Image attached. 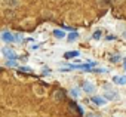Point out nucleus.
<instances>
[{
    "label": "nucleus",
    "instance_id": "obj_1",
    "mask_svg": "<svg viewBox=\"0 0 126 117\" xmlns=\"http://www.w3.org/2000/svg\"><path fill=\"white\" fill-rule=\"evenodd\" d=\"M2 52H3V55L8 58V59H18V55H16L11 47H3Z\"/></svg>",
    "mask_w": 126,
    "mask_h": 117
},
{
    "label": "nucleus",
    "instance_id": "obj_2",
    "mask_svg": "<svg viewBox=\"0 0 126 117\" xmlns=\"http://www.w3.org/2000/svg\"><path fill=\"white\" fill-rule=\"evenodd\" d=\"M82 89H83L86 93H94V92H95V88H94V85H92L91 82H83V83H82Z\"/></svg>",
    "mask_w": 126,
    "mask_h": 117
},
{
    "label": "nucleus",
    "instance_id": "obj_3",
    "mask_svg": "<svg viewBox=\"0 0 126 117\" xmlns=\"http://www.w3.org/2000/svg\"><path fill=\"white\" fill-rule=\"evenodd\" d=\"M2 40L11 43V42H15V36L12 33H9V31H5V33H2Z\"/></svg>",
    "mask_w": 126,
    "mask_h": 117
},
{
    "label": "nucleus",
    "instance_id": "obj_4",
    "mask_svg": "<svg viewBox=\"0 0 126 117\" xmlns=\"http://www.w3.org/2000/svg\"><path fill=\"white\" fill-rule=\"evenodd\" d=\"M113 83L120 85V86L126 85V76H114V77H113Z\"/></svg>",
    "mask_w": 126,
    "mask_h": 117
},
{
    "label": "nucleus",
    "instance_id": "obj_5",
    "mask_svg": "<svg viewBox=\"0 0 126 117\" xmlns=\"http://www.w3.org/2000/svg\"><path fill=\"white\" fill-rule=\"evenodd\" d=\"M104 98H105L107 101H114V99H117V98H119V93H117V92L110 90V92H107V93L104 95Z\"/></svg>",
    "mask_w": 126,
    "mask_h": 117
},
{
    "label": "nucleus",
    "instance_id": "obj_6",
    "mask_svg": "<svg viewBox=\"0 0 126 117\" xmlns=\"http://www.w3.org/2000/svg\"><path fill=\"white\" fill-rule=\"evenodd\" d=\"M105 101H107L105 98H101V96H96V95H94V96H92V102H95L96 105H104V104H105Z\"/></svg>",
    "mask_w": 126,
    "mask_h": 117
},
{
    "label": "nucleus",
    "instance_id": "obj_7",
    "mask_svg": "<svg viewBox=\"0 0 126 117\" xmlns=\"http://www.w3.org/2000/svg\"><path fill=\"white\" fill-rule=\"evenodd\" d=\"M53 36H55L56 39L61 40V39H64V37H65V33L62 31V30H53Z\"/></svg>",
    "mask_w": 126,
    "mask_h": 117
},
{
    "label": "nucleus",
    "instance_id": "obj_8",
    "mask_svg": "<svg viewBox=\"0 0 126 117\" xmlns=\"http://www.w3.org/2000/svg\"><path fill=\"white\" fill-rule=\"evenodd\" d=\"M53 95H55L53 98H55L56 101H58V99H59V101H62V99H64V90H56Z\"/></svg>",
    "mask_w": 126,
    "mask_h": 117
},
{
    "label": "nucleus",
    "instance_id": "obj_9",
    "mask_svg": "<svg viewBox=\"0 0 126 117\" xmlns=\"http://www.w3.org/2000/svg\"><path fill=\"white\" fill-rule=\"evenodd\" d=\"M77 37H79V34H77L76 31H71V33H70V34L67 36V40H68V42L71 43V42H74V40H76Z\"/></svg>",
    "mask_w": 126,
    "mask_h": 117
},
{
    "label": "nucleus",
    "instance_id": "obj_10",
    "mask_svg": "<svg viewBox=\"0 0 126 117\" xmlns=\"http://www.w3.org/2000/svg\"><path fill=\"white\" fill-rule=\"evenodd\" d=\"M65 58H76V56H79V50H73V52H67L65 55H64Z\"/></svg>",
    "mask_w": 126,
    "mask_h": 117
},
{
    "label": "nucleus",
    "instance_id": "obj_11",
    "mask_svg": "<svg viewBox=\"0 0 126 117\" xmlns=\"http://www.w3.org/2000/svg\"><path fill=\"white\" fill-rule=\"evenodd\" d=\"M14 36H15V42H16V43H21V42L24 40V36H22L21 33H15Z\"/></svg>",
    "mask_w": 126,
    "mask_h": 117
},
{
    "label": "nucleus",
    "instance_id": "obj_12",
    "mask_svg": "<svg viewBox=\"0 0 126 117\" xmlns=\"http://www.w3.org/2000/svg\"><path fill=\"white\" fill-rule=\"evenodd\" d=\"M101 34H102V31H101V30H96V31L92 34V39H94V40H98V39L101 37Z\"/></svg>",
    "mask_w": 126,
    "mask_h": 117
},
{
    "label": "nucleus",
    "instance_id": "obj_13",
    "mask_svg": "<svg viewBox=\"0 0 126 117\" xmlns=\"http://www.w3.org/2000/svg\"><path fill=\"white\" fill-rule=\"evenodd\" d=\"M120 59H122V56H120V55H113V56H111V59H110V61L116 64V62H119Z\"/></svg>",
    "mask_w": 126,
    "mask_h": 117
},
{
    "label": "nucleus",
    "instance_id": "obj_14",
    "mask_svg": "<svg viewBox=\"0 0 126 117\" xmlns=\"http://www.w3.org/2000/svg\"><path fill=\"white\" fill-rule=\"evenodd\" d=\"M8 5H9L11 8H15V6L19 5V2H18V0H8Z\"/></svg>",
    "mask_w": 126,
    "mask_h": 117
},
{
    "label": "nucleus",
    "instance_id": "obj_15",
    "mask_svg": "<svg viewBox=\"0 0 126 117\" xmlns=\"http://www.w3.org/2000/svg\"><path fill=\"white\" fill-rule=\"evenodd\" d=\"M70 95H71L73 98H77V96H79V89H77V88L71 89V90H70Z\"/></svg>",
    "mask_w": 126,
    "mask_h": 117
},
{
    "label": "nucleus",
    "instance_id": "obj_16",
    "mask_svg": "<svg viewBox=\"0 0 126 117\" xmlns=\"http://www.w3.org/2000/svg\"><path fill=\"white\" fill-rule=\"evenodd\" d=\"M6 65H8V67H16L18 64H16V59H9V61L6 62Z\"/></svg>",
    "mask_w": 126,
    "mask_h": 117
},
{
    "label": "nucleus",
    "instance_id": "obj_17",
    "mask_svg": "<svg viewBox=\"0 0 126 117\" xmlns=\"http://www.w3.org/2000/svg\"><path fill=\"white\" fill-rule=\"evenodd\" d=\"M19 71H22V73H31L33 70L30 67H19Z\"/></svg>",
    "mask_w": 126,
    "mask_h": 117
},
{
    "label": "nucleus",
    "instance_id": "obj_18",
    "mask_svg": "<svg viewBox=\"0 0 126 117\" xmlns=\"http://www.w3.org/2000/svg\"><path fill=\"white\" fill-rule=\"evenodd\" d=\"M92 71H94V73H105L107 70H104V68H94Z\"/></svg>",
    "mask_w": 126,
    "mask_h": 117
},
{
    "label": "nucleus",
    "instance_id": "obj_19",
    "mask_svg": "<svg viewBox=\"0 0 126 117\" xmlns=\"http://www.w3.org/2000/svg\"><path fill=\"white\" fill-rule=\"evenodd\" d=\"M50 71H52V70H50L49 67H47V68H43V74H47V73H50Z\"/></svg>",
    "mask_w": 126,
    "mask_h": 117
},
{
    "label": "nucleus",
    "instance_id": "obj_20",
    "mask_svg": "<svg viewBox=\"0 0 126 117\" xmlns=\"http://www.w3.org/2000/svg\"><path fill=\"white\" fill-rule=\"evenodd\" d=\"M36 92H39L40 95H43V93H45V90H43V89H40V88H36Z\"/></svg>",
    "mask_w": 126,
    "mask_h": 117
},
{
    "label": "nucleus",
    "instance_id": "obj_21",
    "mask_svg": "<svg viewBox=\"0 0 126 117\" xmlns=\"http://www.w3.org/2000/svg\"><path fill=\"white\" fill-rule=\"evenodd\" d=\"M39 47H40V44H33V46H31L33 50H36V49H39Z\"/></svg>",
    "mask_w": 126,
    "mask_h": 117
},
{
    "label": "nucleus",
    "instance_id": "obj_22",
    "mask_svg": "<svg viewBox=\"0 0 126 117\" xmlns=\"http://www.w3.org/2000/svg\"><path fill=\"white\" fill-rule=\"evenodd\" d=\"M114 39H116L114 36H107V40H114Z\"/></svg>",
    "mask_w": 126,
    "mask_h": 117
},
{
    "label": "nucleus",
    "instance_id": "obj_23",
    "mask_svg": "<svg viewBox=\"0 0 126 117\" xmlns=\"http://www.w3.org/2000/svg\"><path fill=\"white\" fill-rule=\"evenodd\" d=\"M123 65H125V71H126V58H125V62H123Z\"/></svg>",
    "mask_w": 126,
    "mask_h": 117
},
{
    "label": "nucleus",
    "instance_id": "obj_24",
    "mask_svg": "<svg viewBox=\"0 0 126 117\" xmlns=\"http://www.w3.org/2000/svg\"><path fill=\"white\" fill-rule=\"evenodd\" d=\"M88 117H98V116H94V114H91V116H88Z\"/></svg>",
    "mask_w": 126,
    "mask_h": 117
},
{
    "label": "nucleus",
    "instance_id": "obj_25",
    "mask_svg": "<svg viewBox=\"0 0 126 117\" xmlns=\"http://www.w3.org/2000/svg\"><path fill=\"white\" fill-rule=\"evenodd\" d=\"M123 37H125V39H126V31H125V33H123Z\"/></svg>",
    "mask_w": 126,
    "mask_h": 117
}]
</instances>
